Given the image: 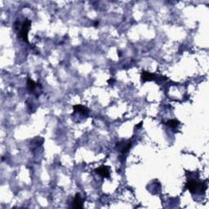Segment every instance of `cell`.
<instances>
[{
  "instance_id": "1",
  "label": "cell",
  "mask_w": 209,
  "mask_h": 209,
  "mask_svg": "<svg viewBox=\"0 0 209 209\" xmlns=\"http://www.w3.org/2000/svg\"><path fill=\"white\" fill-rule=\"evenodd\" d=\"M31 27V21L28 19H25L24 20V22L21 25V29H20V35L21 38H23V40L25 41V43H29L28 40V34H29V31Z\"/></svg>"
},
{
  "instance_id": "2",
  "label": "cell",
  "mask_w": 209,
  "mask_h": 209,
  "mask_svg": "<svg viewBox=\"0 0 209 209\" xmlns=\"http://www.w3.org/2000/svg\"><path fill=\"white\" fill-rule=\"evenodd\" d=\"M131 147H132V142H131V141H123V142H117L116 146H115V149L119 152L124 155V154H126L130 150Z\"/></svg>"
},
{
  "instance_id": "3",
  "label": "cell",
  "mask_w": 209,
  "mask_h": 209,
  "mask_svg": "<svg viewBox=\"0 0 209 209\" xmlns=\"http://www.w3.org/2000/svg\"><path fill=\"white\" fill-rule=\"evenodd\" d=\"M109 167L105 166V165H101L100 166L99 168H97L95 169V171L97 174H99L101 175L102 177H106V178H109L110 177V171H109Z\"/></svg>"
},
{
  "instance_id": "4",
  "label": "cell",
  "mask_w": 209,
  "mask_h": 209,
  "mask_svg": "<svg viewBox=\"0 0 209 209\" xmlns=\"http://www.w3.org/2000/svg\"><path fill=\"white\" fill-rule=\"evenodd\" d=\"M198 183L195 180H189L186 183V189L190 192L194 194L195 193L197 189L198 188Z\"/></svg>"
},
{
  "instance_id": "5",
  "label": "cell",
  "mask_w": 209,
  "mask_h": 209,
  "mask_svg": "<svg viewBox=\"0 0 209 209\" xmlns=\"http://www.w3.org/2000/svg\"><path fill=\"white\" fill-rule=\"evenodd\" d=\"M74 207L76 209H81L83 207V200L82 199L79 194H76L74 196Z\"/></svg>"
},
{
  "instance_id": "6",
  "label": "cell",
  "mask_w": 209,
  "mask_h": 209,
  "mask_svg": "<svg viewBox=\"0 0 209 209\" xmlns=\"http://www.w3.org/2000/svg\"><path fill=\"white\" fill-rule=\"evenodd\" d=\"M73 109H74V111L80 113V114L85 115V116H88V114H89V110L85 106H82V105H75V106H73Z\"/></svg>"
},
{
  "instance_id": "7",
  "label": "cell",
  "mask_w": 209,
  "mask_h": 209,
  "mask_svg": "<svg viewBox=\"0 0 209 209\" xmlns=\"http://www.w3.org/2000/svg\"><path fill=\"white\" fill-rule=\"evenodd\" d=\"M155 78V75L154 74H151L150 72L143 70L142 73V82H147V81H152Z\"/></svg>"
},
{
  "instance_id": "8",
  "label": "cell",
  "mask_w": 209,
  "mask_h": 209,
  "mask_svg": "<svg viewBox=\"0 0 209 209\" xmlns=\"http://www.w3.org/2000/svg\"><path fill=\"white\" fill-rule=\"evenodd\" d=\"M27 85H28V88H29V90L30 91V92H34L37 87H41L40 83H36L34 81H33L31 79H28Z\"/></svg>"
},
{
  "instance_id": "9",
  "label": "cell",
  "mask_w": 209,
  "mask_h": 209,
  "mask_svg": "<svg viewBox=\"0 0 209 209\" xmlns=\"http://www.w3.org/2000/svg\"><path fill=\"white\" fill-rule=\"evenodd\" d=\"M179 124H180V122L176 120V119H171V120H169V121H168L166 123L167 126L171 128H177L179 126Z\"/></svg>"
},
{
  "instance_id": "10",
  "label": "cell",
  "mask_w": 209,
  "mask_h": 209,
  "mask_svg": "<svg viewBox=\"0 0 209 209\" xmlns=\"http://www.w3.org/2000/svg\"><path fill=\"white\" fill-rule=\"evenodd\" d=\"M142 124H143V122H141V123H139V124L136 125L135 128H137V129H139L140 128H142Z\"/></svg>"
},
{
  "instance_id": "11",
  "label": "cell",
  "mask_w": 209,
  "mask_h": 209,
  "mask_svg": "<svg viewBox=\"0 0 209 209\" xmlns=\"http://www.w3.org/2000/svg\"><path fill=\"white\" fill-rule=\"evenodd\" d=\"M114 82H115L114 79H112V78H110V79H109L108 81H107V83H111V84H112V83H114Z\"/></svg>"
},
{
  "instance_id": "12",
  "label": "cell",
  "mask_w": 209,
  "mask_h": 209,
  "mask_svg": "<svg viewBox=\"0 0 209 209\" xmlns=\"http://www.w3.org/2000/svg\"><path fill=\"white\" fill-rule=\"evenodd\" d=\"M94 25L96 26V27H97V25H99V21H96L94 24Z\"/></svg>"
}]
</instances>
